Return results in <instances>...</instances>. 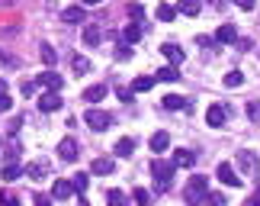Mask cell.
<instances>
[{
  "mask_svg": "<svg viewBox=\"0 0 260 206\" xmlns=\"http://www.w3.org/2000/svg\"><path fill=\"white\" fill-rule=\"evenodd\" d=\"M206 193H209V184H206V178H189L186 181V190H183V200L186 203H203L206 200Z\"/></svg>",
  "mask_w": 260,
  "mask_h": 206,
  "instance_id": "6da1fadb",
  "label": "cell"
},
{
  "mask_svg": "<svg viewBox=\"0 0 260 206\" xmlns=\"http://www.w3.org/2000/svg\"><path fill=\"white\" fill-rule=\"evenodd\" d=\"M151 174L157 178V184H161V190H167V187H171V181H174V161L154 158V161H151Z\"/></svg>",
  "mask_w": 260,
  "mask_h": 206,
  "instance_id": "7a4b0ae2",
  "label": "cell"
},
{
  "mask_svg": "<svg viewBox=\"0 0 260 206\" xmlns=\"http://www.w3.org/2000/svg\"><path fill=\"white\" fill-rule=\"evenodd\" d=\"M84 123L90 126V129H96V132H103L113 126V113H106V110H87L84 113Z\"/></svg>",
  "mask_w": 260,
  "mask_h": 206,
  "instance_id": "3957f363",
  "label": "cell"
},
{
  "mask_svg": "<svg viewBox=\"0 0 260 206\" xmlns=\"http://www.w3.org/2000/svg\"><path fill=\"white\" fill-rule=\"evenodd\" d=\"M225 120H228V106H222V103H212L206 110V123L212 126V129H222L225 126Z\"/></svg>",
  "mask_w": 260,
  "mask_h": 206,
  "instance_id": "277c9868",
  "label": "cell"
},
{
  "mask_svg": "<svg viewBox=\"0 0 260 206\" xmlns=\"http://www.w3.org/2000/svg\"><path fill=\"white\" fill-rule=\"evenodd\" d=\"M215 178L222 181L225 187H241V178H238V171H235V168H232V164H228V161H222V164H218Z\"/></svg>",
  "mask_w": 260,
  "mask_h": 206,
  "instance_id": "5b68a950",
  "label": "cell"
},
{
  "mask_svg": "<svg viewBox=\"0 0 260 206\" xmlns=\"http://www.w3.org/2000/svg\"><path fill=\"white\" fill-rule=\"evenodd\" d=\"M61 94H58V91H48V94H42V97H39V110H42V113H55V110H61Z\"/></svg>",
  "mask_w": 260,
  "mask_h": 206,
  "instance_id": "8992f818",
  "label": "cell"
},
{
  "mask_svg": "<svg viewBox=\"0 0 260 206\" xmlns=\"http://www.w3.org/2000/svg\"><path fill=\"white\" fill-rule=\"evenodd\" d=\"M58 158L68 161V164L77 161V142L74 139H61V142H58Z\"/></svg>",
  "mask_w": 260,
  "mask_h": 206,
  "instance_id": "52a82bcc",
  "label": "cell"
},
{
  "mask_svg": "<svg viewBox=\"0 0 260 206\" xmlns=\"http://www.w3.org/2000/svg\"><path fill=\"white\" fill-rule=\"evenodd\" d=\"M161 55L167 58V62H171V65H183V48H180V45H174V42H164L161 45Z\"/></svg>",
  "mask_w": 260,
  "mask_h": 206,
  "instance_id": "ba28073f",
  "label": "cell"
},
{
  "mask_svg": "<svg viewBox=\"0 0 260 206\" xmlns=\"http://www.w3.org/2000/svg\"><path fill=\"white\" fill-rule=\"evenodd\" d=\"M238 168H241L244 174H257V158H254V152H247V149L238 152Z\"/></svg>",
  "mask_w": 260,
  "mask_h": 206,
  "instance_id": "9c48e42d",
  "label": "cell"
},
{
  "mask_svg": "<svg viewBox=\"0 0 260 206\" xmlns=\"http://www.w3.org/2000/svg\"><path fill=\"white\" fill-rule=\"evenodd\" d=\"M39 84H42V87H48V91H61V74H58L55 71V68H52V71H42V74H39Z\"/></svg>",
  "mask_w": 260,
  "mask_h": 206,
  "instance_id": "30bf717a",
  "label": "cell"
},
{
  "mask_svg": "<svg viewBox=\"0 0 260 206\" xmlns=\"http://www.w3.org/2000/svg\"><path fill=\"white\" fill-rule=\"evenodd\" d=\"M71 193H74L71 178H68V181H55V184H52V197H55V200H68Z\"/></svg>",
  "mask_w": 260,
  "mask_h": 206,
  "instance_id": "8fae6325",
  "label": "cell"
},
{
  "mask_svg": "<svg viewBox=\"0 0 260 206\" xmlns=\"http://www.w3.org/2000/svg\"><path fill=\"white\" fill-rule=\"evenodd\" d=\"M171 161H174V168H193V164H196V155L186 152V149H177Z\"/></svg>",
  "mask_w": 260,
  "mask_h": 206,
  "instance_id": "7c38bea8",
  "label": "cell"
},
{
  "mask_svg": "<svg viewBox=\"0 0 260 206\" xmlns=\"http://www.w3.org/2000/svg\"><path fill=\"white\" fill-rule=\"evenodd\" d=\"M106 94H109L106 84H93V87H87V91H84V103H100Z\"/></svg>",
  "mask_w": 260,
  "mask_h": 206,
  "instance_id": "4fadbf2b",
  "label": "cell"
},
{
  "mask_svg": "<svg viewBox=\"0 0 260 206\" xmlns=\"http://www.w3.org/2000/svg\"><path fill=\"white\" fill-rule=\"evenodd\" d=\"M148 145H151V152H154V155H164V152H167V145H171V135H167V132H154Z\"/></svg>",
  "mask_w": 260,
  "mask_h": 206,
  "instance_id": "5bb4252c",
  "label": "cell"
},
{
  "mask_svg": "<svg viewBox=\"0 0 260 206\" xmlns=\"http://www.w3.org/2000/svg\"><path fill=\"white\" fill-rule=\"evenodd\" d=\"M161 103H164V110H189V100H183V97H177V94H167Z\"/></svg>",
  "mask_w": 260,
  "mask_h": 206,
  "instance_id": "9a60e30c",
  "label": "cell"
},
{
  "mask_svg": "<svg viewBox=\"0 0 260 206\" xmlns=\"http://www.w3.org/2000/svg\"><path fill=\"white\" fill-rule=\"evenodd\" d=\"M45 174H48V164H45V161H32V164H26V178L42 181Z\"/></svg>",
  "mask_w": 260,
  "mask_h": 206,
  "instance_id": "2e32d148",
  "label": "cell"
},
{
  "mask_svg": "<svg viewBox=\"0 0 260 206\" xmlns=\"http://www.w3.org/2000/svg\"><path fill=\"white\" fill-rule=\"evenodd\" d=\"M19 174H26V168H23V164H16V161H7V168H4V174H0V181H16Z\"/></svg>",
  "mask_w": 260,
  "mask_h": 206,
  "instance_id": "e0dca14e",
  "label": "cell"
},
{
  "mask_svg": "<svg viewBox=\"0 0 260 206\" xmlns=\"http://www.w3.org/2000/svg\"><path fill=\"white\" fill-rule=\"evenodd\" d=\"M100 42H103V33H100V26H87V29H84V45L93 48V45H100Z\"/></svg>",
  "mask_w": 260,
  "mask_h": 206,
  "instance_id": "ac0fdd59",
  "label": "cell"
},
{
  "mask_svg": "<svg viewBox=\"0 0 260 206\" xmlns=\"http://www.w3.org/2000/svg\"><path fill=\"white\" fill-rule=\"evenodd\" d=\"M177 77H180V71H177V65H164L161 71L154 74V81H167V84H174Z\"/></svg>",
  "mask_w": 260,
  "mask_h": 206,
  "instance_id": "d6986e66",
  "label": "cell"
},
{
  "mask_svg": "<svg viewBox=\"0 0 260 206\" xmlns=\"http://www.w3.org/2000/svg\"><path fill=\"white\" fill-rule=\"evenodd\" d=\"M90 171H93V174H113V171H116V161H113V158H96Z\"/></svg>",
  "mask_w": 260,
  "mask_h": 206,
  "instance_id": "ffe728a7",
  "label": "cell"
},
{
  "mask_svg": "<svg viewBox=\"0 0 260 206\" xmlns=\"http://www.w3.org/2000/svg\"><path fill=\"white\" fill-rule=\"evenodd\" d=\"M180 13L183 16H199V10H203V4H199V0H180Z\"/></svg>",
  "mask_w": 260,
  "mask_h": 206,
  "instance_id": "44dd1931",
  "label": "cell"
},
{
  "mask_svg": "<svg viewBox=\"0 0 260 206\" xmlns=\"http://www.w3.org/2000/svg\"><path fill=\"white\" fill-rule=\"evenodd\" d=\"M132 152H135V139H119L116 142V155H119V158H132Z\"/></svg>",
  "mask_w": 260,
  "mask_h": 206,
  "instance_id": "7402d4cb",
  "label": "cell"
},
{
  "mask_svg": "<svg viewBox=\"0 0 260 206\" xmlns=\"http://www.w3.org/2000/svg\"><path fill=\"white\" fill-rule=\"evenodd\" d=\"M235 39H238L235 26H222V29H218V33H215V42H222V45H232Z\"/></svg>",
  "mask_w": 260,
  "mask_h": 206,
  "instance_id": "603a6c76",
  "label": "cell"
},
{
  "mask_svg": "<svg viewBox=\"0 0 260 206\" xmlns=\"http://www.w3.org/2000/svg\"><path fill=\"white\" fill-rule=\"evenodd\" d=\"M61 19H64V23H84V10L81 7H68L61 13Z\"/></svg>",
  "mask_w": 260,
  "mask_h": 206,
  "instance_id": "cb8c5ba5",
  "label": "cell"
},
{
  "mask_svg": "<svg viewBox=\"0 0 260 206\" xmlns=\"http://www.w3.org/2000/svg\"><path fill=\"white\" fill-rule=\"evenodd\" d=\"M151 87H154V77H148V74H142V77H135L132 91H135V94H145V91H151Z\"/></svg>",
  "mask_w": 260,
  "mask_h": 206,
  "instance_id": "d4e9b609",
  "label": "cell"
},
{
  "mask_svg": "<svg viewBox=\"0 0 260 206\" xmlns=\"http://www.w3.org/2000/svg\"><path fill=\"white\" fill-rule=\"evenodd\" d=\"M39 55H42V62H45V65H52V68H55V62H58V52H55V48L48 45V42H42V48H39Z\"/></svg>",
  "mask_w": 260,
  "mask_h": 206,
  "instance_id": "484cf974",
  "label": "cell"
},
{
  "mask_svg": "<svg viewBox=\"0 0 260 206\" xmlns=\"http://www.w3.org/2000/svg\"><path fill=\"white\" fill-rule=\"evenodd\" d=\"M71 68H74L77 74H87V71H90V58H87V55H74V58H71Z\"/></svg>",
  "mask_w": 260,
  "mask_h": 206,
  "instance_id": "4316f807",
  "label": "cell"
},
{
  "mask_svg": "<svg viewBox=\"0 0 260 206\" xmlns=\"http://www.w3.org/2000/svg\"><path fill=\"white\" fill-rule=\"evenodd\" d=\"M122 39H125L128 45H135L138 39H142V26H125V29H122Z\"/></svg>",
  "mask_w": 260,
  "mask_h": 206,
  "instance_id": "83f0119b",
  "label": "cell"
},
{
  "mask_svg": "<svg viewBox=\"0 0 260 206\" xmlns=\"http://www.w3.org/2000/svg\"><path fill=\"white\" fill-rule=\"evenodd\" d=\"M71 184H74V190H77V193H84V190H87V184H90V178H87L84 171H77L74 178H71Z\"/></svg>",
  "mask_w": 260,
  "mask_h": 206,
  "instance_id": "f1b7e54d",
  "label": "cell"
},
{
  "mask_svg": "<svg viewBox=\"0 0 260 206\" xmlns=\"http://www.w3.org/2000/svg\"><path fill=\"white\" fill-rule=\"evenodd\" d=\"M174 16H177V10H174V7H167V4L157 7V19H161V23H171Z\"/></svg>",
  "mask_w": 260,
  "mask_h": 206,
  "instance_id": "f546056e",
  "label": "cell"
},
{
  "mask_svg": "<svg viewBox=\"0 0 260 206\" xmlns=\"http://www.w3.org/2000/svg\"><path fill=\"white\" fill-rule=\"evenodd\" d=\"M244 84V74L241 71H228L225 74V87H241Z\"/></svg>",
  "mask_w": 260,
  "mask_h": 206,
  "instance_id": "4dcf8cb0",
  "label": "cell"
},
{
  "mask_svg": "<svg viewBox=\"0 0 260 206\" xmlns=\"http://www.w3.org/2000/svg\"><path fill=\"white\" fill-rule=\"evenodd\" d=\"M116 58H119V62H125V58H132V45H128L125 39H122V42L116 45Z\"/></svg>",
  "mask_w": 260,
  "mask_h": 206,
  "instance_id": "1f68e13d",
  "label": "cell"
},
{
  "mask_svg": "<svg viewBox=\"0 0 260 206\" xmlns=\"http://www.w3.org/2000/svg\"><path fill=\"white\" fill-rule=\"evenodd\" d=\"M247 116H251L254 123H260V100H251V103H247Z\"/></svg>",
  "mask_w": 260,
  "mask_h": 206,
  "instance_id": "d6a6232c",
  "label": "cell"
},
{
  "mask_svg": "<svg viewBox=\"0 0 260 206\" xmlns=\"http://www.w3.org/2000/svg\"><path fill=\"white\" fill-rule=\"evenodd\" d=\"M106 200H109V203H125V193H122V190H109Z\"/></svg>",
  "mask_w": 260,
  "mask_h": 206,
  "instance_id": "836d02e7",
  "label": "cell"
},
{
  "mask_svg": "<svg viewBox=\"0 0 260 206\" xmlns=\"http://www.w3.org/2000/svg\"><path fill=\"white\" fill-rule=\"evenodd\" d=\"M19 91H23V97H32L36 94V81H23V84H19Z\"/></svg>",
  "mask_w": 260,
  "mask_h": 206,
  "instance_id": "e575fe53",
  "label": "cell"
},
{
  "mask_svg": "<svg viewBox=\"0 0 260 206\" xmlns=\"http://www.w3.org/2000/svg\"><path fill=\"white\" fill-rule=\"evenodd\" d=\"M10 106H13V100H10V94H0V113H10Z\"/></svg>",
  "mask_w": 260,
  "mask_h": 206,
  "instance_id": "d590c367",
  "label": "cell"
},
{
  "mask_svg": "<svg viewBox=\"0 0 260 206\" xmlns=\"http://www.w3.org/2000/svg\"><path fill=\"white\" fill-rule=\"evenodd\" d=\"M116 94H119V100H125V103H132V94H135V91H128V87H119V91H116Z\"/></svg>",
  "mask_w": 260,
  "mask_h": 206,
  "instance_id": "8d00e7d4",
  "label": "cell"
},
{
  "mask_svg": "<svg viewBox=\"0 0 260 206\" xmlns=\"http://www.w3.org/2000/svg\"><path fill=\"white\" fill-rule=\"evenodd\" d=\"M148 200H151V197H148V190L138 187V190H135V203H148Z\"/></svg>",
  "mask_w": 260,
  "mask_h": 206,
  "instance_id": "74e56055",
  "label": "cell"
},
{
  "mask_svg": "<svg viewBox=\"0 0 260 206\" xmlns=\"http://www.w3.org/2000/svg\"><path fill=\"white\" fill-rule=\"evenodd\" d=\"M128 13H132L135 19H142V13H145V10H142V4H132V7H128Z\"/></svg>",
  "mask_w": 260,
  "mask_h": 206,
  "instance_id": "f35d334b",
  "label": "cell"
},
{
  "mask_svg": "<svg viewBox=\"0 0 260 206\" xmlns=\"http://www.w3.org/2000/svg\"><path fill=\"white\" fill-rule=\"evenodd\" d=\"M235 4L241 7V10H254V0H235Z\"/></svg>",
  "mask_w": 260,
  "mask_h": 206,
  "instance_id": "ab89813d",
  "label": "cell"
},
{
  "mask_svg": "<svg viewBox=\"0 0 260 206\" xmlns=\"http://www.w3.org/2000/svg\"><path fill=\"white\" fill-rule=\"evenodd\" d=\"M0 65H7V68H13L16 62H13V58H10V55H4V52H0Z\"/></svg>",
  "mask_w": 260,
  "mask_h": 206,
  "instance_id": "60d3db41",
  "label": "cell"
},
{
  "mask_svg": "<svg viewBox=\"0 0 260 206\" xmlns=\"http://www.w3.org/2000/svg\"><path fill=\"white\" fill-rule=\"evenodd\" d=\"M84 4H87V7H96V4H103V0H84Z\"/></svg>",
  "mask_w": 260,
  "mask_h": 206,
  "instance_id": "b9f144b4",
  "label": "cell"
},
{
  "mask_svg": "<svg viewBox=\"0 0 260 206\" xmlns=\"http://www.w3.org/2000/svg\"><path fill=\"white\" fill-rule=\"evenodd\" d=\"M0 94H7V81H4V77H0Z\"/></svg>",
  "mask_w": 260,
  "mask_h": 206,
  "instance_id": "7bdbcfd3",
  "label": "cell"
},
{
  "mask_svg": "<svg viewBox=\"0 0 260 206\" xmlns=\"http://www.w3.org/2000/svg\"><path fill=\"white\" fill-rule=\"evenodd\" d=\"M251 203H257V206H260V193H257V197H254V200H251Z\"/></svg>",
  "mask_w": 260,
  "mask_h": 206,
  "instance_id": "ee69618b",
  "label": "cell"
}]
</instances>
